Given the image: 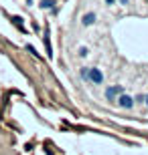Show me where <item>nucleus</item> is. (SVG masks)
I'll list each match as a JSON object with an SVG mask.
<instances>
[{
    "mask_svg": "<svg viewBox=\"0 0 148 155\" xmlns=\"http://www.w3.org/2000/svg\"><path fill=\"white\" fill-rule=\"evenodd\" d=\"M114 2H116V0H105V4H114Z\"/></svg>",
    "mask_w": 148,
    "mask_h": 155,
    "instance_id": "6e6552de",
    "label": "nucleus"
},
{
    "mask_svg": "<svg viewBox=\"0 0 148 155\" xmlns=\"http://www.w3.org/2000/svg\"><path fill=\"white\" fill-rule=\"evenodd\" d=\"M87 79H89L94 85H101V83H103V75H101V71H99V69H89Z\"/></svg>",
    "mask_w": 148,
    "mask_h": 155,
    "instance_id": "f03ea898",
    "label": "nucleus"
},
{
    "mask_svg": "<svg viewBox=\"0 0 148 155\" xmlns=\"http://www.w3.org/2000/svg\"><path fill=\"white\" fill-rule=\"evenodd\" d=\"M87 52H89V50H87L85 46H81V48H79V56H87Z\"/></svg>",
    "mask_w": 148,
    "mask_h": 155,
    "instance_id": "423d86ee",
    "label": "nucleus"
},
{
    "mask_svg": "<svg viewBox=\"0 0 148 155\" xmlns=\"http://www.w3.org/2000/svg\"><path fill=\"white\" fill-rule=\"evenodd\" d=\"M79 75H81L83 79H87V75H89V69H81V71H79Z\"/></svg>",
    "mask_w": 148,
    "mask_h": 155,
    "instance_id": "0eeeda50",
    "label": "nucleus"
},
{
    "mask_svg": "<svg viewBox=\"0 0 148 155\" xmlns=\"http://www.w3.org/2000/svg\"><path fill=\"white\" fill-rule=\"evenodd\" d=\"M122 93H124V87H120V85H114V87H108V89H105V97H108L110 101H112L116 95H122Z\"/></svg>",
    "mask_w": 148,
    "mask_h": 155,
    "instance_id": "7ed1b4c3",
    "label": "nucleus"
},
{
    "mask_svg": "<svg viewBox=\"0 0 148 155\" xmlns=\"http://www.w3.org/2000/svg\"><path fill=\"white\" fill-rule=\"evenodd\" d=\"M118 105L122 107V109H132L134 107V99L130 97V95H120V99H118Z\"/></svg>",
    "mask_w": 148,
    "mask_h": 155,
    "instance_id": "f257e3e1",
    "label": "nucleus"
},
{
    "mask_svg": "<svg viewBox=\"0 0 148 155\" xmlns=\"http://www.w3.org/2000/svg\"><path fill=\"white\" fill-rule=\"evenodd\" d=\"M120 2H122V4H128V0H120Z\"/></svg>",
    "mask_w": 148,
    "mask_h": 155,
    "instance_id": "9d476101",
    "label": "nucleus"
},
{
    "mask_svg": "<svg viewBox=\"0 0 148 155\" xmlns=\"http://www.w3.org/2000/svg\"><path fill=\"white\" fill-rule=\"evenodd\" d=\"M144 103H146V105H148V95H146V97H144Z\"/></svg>",
    "mask_w": 148,
    "mask_h": 155,
    "instance_id": "1a4fd4ad",
    "label": "nucleus"
},
{
    "mask_svg": "<svg viewBox=\"0 0 148 155\" xmlns=\"http://www.w3.org/2000/svg\"><path fill=\"white\" fill-rule=\"evenodd\" d=\"M53 4H55L53 0H43V2H41L39 6H41V8H53Z\"/></svg>",
    "mask_w": 148,
    "mask_h": 155,
    "instance_id": "39448f33",
    "label": "nucleus"
},
{
    "mask_svg": "<svg viewBox=\"0 0 148 155\" xmlns=\"http://www.w3.org/2000/svg\"><path fill=\"white\" fill-rule=\"evenodd\" d=\"M94 22H96V14H94V12L83 14V18H81V24H83V26H89V24H94Z\"/></svg>",
    "mask_w": 148,
    "mask_h": 155,
    "instance_id": "20e7f679",
    "label": "nucleus"
}]
</instances>
